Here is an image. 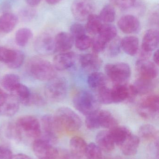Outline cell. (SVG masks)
I'll return each instance as SVG.
<instances>
[{
    "mask_svg": "<svg viewBox=\"0 0 159 159\" xmlns=\"http://www.w3.org/2000/svg\"><path fill=\"white\" fill-rule=\"evenodd\" d=\"M27 70L33 78L41 81H49L56 77V70L53 64L41 58H32L27 64Z\"/></svg>",
    "mask_w": 159,
    "mask_h": 159,
    "instance_id": "6da1fadb",
    "label": "cell"
},
{
    "mask_svg": "<svg viewBox=\"0 0 159 159\" xmlns=\"http://www.w3.org/2000/svg\"><path fill=\"white\" fill-rule=\"evenodd\" d=\"M59 132L62 130L75 131L80 129L82 121L80 116L71 108L61 107L56 111L55 116Z\"/></svg>",
    "mask_w": 159,
    "mask_h": 159,
    "instance_id": "7a4b0ae2",
    "label": "cell"
},
{
    "mask_svg": "<svg viewBox=\"0 0 159 159\" xmlns=\"http://www.w3.org/2000/svg\"><path fill=\"white\" fill-rule=\"evenodd\" d=\"M73 104L75 108L86 116L100 110V104L97 97L87 90L78 92L74 96Z\"/></svg>",
    "mask_w": 159,
    "mask_h": 159,
    "instance_id": "3957f363",
    "label": "cell"
},
{
    "mask_svg": "<svg viewBox=\"0 0 159 159\" xmlns=\"http://www.w3.org/2000/svg\"><path fill=\"white\" fill-rule=\"evenodd\" d=\"M68 89L69 85L66 78L56 76L48 81L45 87V93L51 102H59L66 98Z\"/></svg>",
    "mask_w": 159,
    "mask_h": 159,
    "instance_id": "277c9868",
    "label": "cell"
},
{
    "mask_svg": "<svg viewBox=\"0 0 159 159\" xmlns=\"http://www.w3.org/2000/svg\"><path fill=\"white\" fill-rule=\"evenodd\" d=\"M105 71L106 76L115 85L126 84L131 75L130 67L124 62L106 64Z\"/></svg>",
    "mask_w": 159,
    "mask_h": 159,
    "instance_id": "5b68a950",
    "label": "cell"
},
{
    "mask_svg": "<svg viewBox=\"0 0 159 159\" xmlns=\"http://www.w3.org/2000/svg\"><path fill=\"white\" fill-rule=\"evenodd\" d=\"M137 110L139 115L145 119L157 117L159 110L158 95L149 94L145 95L139 102Z\"/></svg>",
    "mask_w": 159,
    "mask_h": 159,
    "instance_id": "8992f818",
    "label": "cell"
},
{
    "mask_svg": "<svg viewBox=\"0 0 159 159\" xmlns=\"http://www.w3.org/2000/svg\"><path fill=\"white\" fill-rule=\"evenodd\" d=\"M16 125L21 134L30 138H39L42 134L41 124L35 117L32 116H25L18 119Z\"/></svg>",
    "mask_w": 159,
    "mask_h": 159,
    "instance_id": "52a82bcc",
    "label": "cell"
},
{
    "mask_svg": "<svg viewBox=\"0 0 159 159\" xmlns=\"http://www.w3.org/2000/svg\"><path fill=\"white\" fill-rule=\"evenodd\" d=\"M24 60L25 55L22 51L0 47V62L4 63L8 68L11 69L20 68Z\"/></svg>",
    "mask_w": 159,
    "mask_h": 159,
    "instance_id": "ba28073f",
    "label": "cell"
},
{
    "mask_svg": "<svg viewBox=\"0 0 159 159\" xmlns=\"http://www.w3.org/2000/svg\"><path fill=\"white\" fill-rule=\"evenodd\" d=\"M95 4L93 0H74L71 6V11L74 18L84 21L93 14Z\"/></svg>",
    "mask_w": 159,
    "mask_h": 159,
    "instance_id": "9c48e42d",
    "label": "cell"
},
{
    "mask_svg": "<svg viewBox=\"0 0 159 159\" xmlns=\"http://www.w3.org/2000/svg\"><path fill=\"white\" fill-rule=\"evenodd\" d=\"M34 153L39 159H57L59 151L53 145L41 138L35 139L33 143Z\"/></svg>",
    "mask_w": 159,
    "mask_h": 159,
    "instance_id": "30bf717a",
    "label": "cell"
},
{
    "mask_svg": "<svg viewBox=\"0 0 159 159\" xmlns=\"http://www.w3.org/2000/svg\"><path fill=\"white\" fill-rule=\"evenodd\" d=\"M135 70L138 78L155 80L158 75L157 65L148 60H138L136 61Z\"/></svg>",
    "mask_w": 159,
    "mask_h": 159,
    "instance_id": "8fae6325",
    "label": "cell"
},
{
    "mask_svg": "<svg viewBox=\"0 0 159 159\" xmlns=\"http://www.w3.org/2000/svg\"><path fill=\"white\" fill-rule=\"evenodd\" d=\"M112 100L114 103H119L126 100H132L137 96L132 85L117 84L111 89Z\"/></svg>",
    "mask_w": 159,
    "mask_h": 159,
    "instance_id": "7c38bea8",
    "label": "cell"
},
{
    "mask_svg": "<svg viewBox=\"0 0 159 159\" xmlns=\"http://www.w3.org/2000/svg\"><path fill=\"white\" fill-rule=\"evenodd\" d=\"M34 48L37 53L42 56L52 55L56 52L54 38L49 34H43L35 40Z\"/></svg>",
    "mask_w": 159,
    "mask_h": 159,
    "instance_id": "4fadbf2b",
    "label": "cell"
},
{
    "mask_svg": "<svg viewBox=\"0 0 159 159\" xmlns=\"http://www.w3.org/2000/svg\"><path fill=\"white\" fill-rule=\"evenodd\" d=\"M76 60V55L74 52H63L54 57L53 65L57 70H65L71 68L75 63Z\"/></svg>",
    "mask_w": 159,
    "mask_h": 159,
    "instance_id": "5bb4252c",
    "label": "cell"
},
{
    "mask_svg": "<svg viewBox=\"0 0 159 159\" xmlns=\"http://www.w3.org/2000/svg\"><path fill=\"white\" fill-rule=\"evenodd\" d=\"M79 63L86 71L92 73L97 72L101 68L102 61L97 54L88 53L80 56Z\"/></svg>",
    "mask_w": 159,
    "mask_h": 159,
    "instance_id": "9a60e30c",
    "label": "cell"
},
{
    "mask_svg": "<svg viewBox=\"0 0 159 159\" xmlns=\"http://www.w3.org/2000/svg\"><path fill=\"white\" fill-rule=\"evenodd\" d=\"M117 24L120 30L127 34L137 33L140 29V21L136 17L133 15L123 16L119 19Z\"/></svg>",
    "mask_w": 159,
    "mask_h": 159,
    "instance_id": "2e32d148",
    "label": "cell"
},
{
    "mask_svg": "<svg viewBox=\"0 0 159 159\" xmlns=\"http://www.w3.org/2000/svg\"><path fill=\"white\" fill-rule=\"evenodd\" d=\"M159 42L158 31L156 29L147 30L143 37L141 49L151 53L157 48Z\"/></svg>",
    "mask_w": 159,
    "mask_h": 159,
    "instance_id": "e0dca14e",
    "label": "cell"
},
{
    "mask_svg": "<svg viewBox=\"0 0 159 159\" xmlns=\"http://www.w3.org/2000/svg\"><path fill=\"white\" fill-rule=\"evenodd\" d=\"M56 52H67L72 48L74 43V38L70 33L61 32L54 38Z\"/></svg>",
    "mask_w": 159,
    "mask_h": 159,
    "instance_id": "ac0fdd59",
    "label": "cell"
},
{
    "mask_svg": "<svg viewBox=\"0 0 159 159\" xmlns=\"http://www.w3.org/2000/svg\"><path fill=\"white\" fill-rule=\"evenodd\" d=\"M156 79L138 78L133 85L136 95H146L150 94L157 86Z\"/></svg>",
    "mask_w": 159,
    "mask_h": 159,
    "instance_id": "d6986e66",
    "label": "cell"
},
{
    "mask_svg": "<svg viewBox=\"0 0 159 159\" xmlns=\"http://www.w3.org/2000/svg\"><path fill=\"white\" fill-rule=\"evenodd\" d=\"M19 109V102L11 95H7L6 99L0 106V115L11 117L16 114Z\"/></svg>",
    "mask_w": 159,
    "mask_h": 159,
    "instance_id": "ffe728a7",
    "label": "cell"
},
{
    "mask_svg": "<svg viewBox=\"0 0 159 159\" xmlns=\"http://www.w3.org/2000/svg\"><path fill=\"white\" fill-rule=\"evenodd\" d=\"M97 115L100 128L111 129L118 126L117 120L109 111L99 110L97 111Z\"/></svg>",
    "mask_w": 159,
    "mask_h": 159,
    "instance_id": "44dd1931",
    "label": "cell"
},
{
    "mask_svg": "<svg viewBox=\"0 0 159 159\" xmlns=\"http://www.w3.org/2000/svg\"><path fill=\"white\" fill-rule=\"evenodd\" d=\"M18 20V17L14 13H4L0 17V30L4 33H9L17 25Z\"/></svg>",
    "mask_w": 159,
    "mask_h": 159,
    "instance_id": "7402d4cb",
    "label": "cell"
},
{
    "mask_svg": "<svg viewBox=\"0 0 159 159\" xmlns=\"http://www.w3.org/2000/svg\"><path fill=\"white\" fill-rule=\"evenodd\" d=\"M96 144L101 150L105 152L113 151L115 148V143L111 137L109 131L100 132L96 136Z\"/></svg>",
    "mask_w": 159,
    "mask_h": 159,
    "instance_id": "603a6c76",
    "label": "cell"
},
{
    "mask_svg": "<svg viewBox=\"0 0 159 159\" xmlns=\"http://www.w3.org/2000/svg\"><path fill=\"white\" fill-rule=\"evenodd\" d=\"M140 143V139L139 137L132 133L119 147L121 152L125 156H134L137 153Z\"/></svg>",
    "mask_w": 159,
    "mask_h": 159,
    "instance_id": "cb8c5ba5",
    "label": "cell"
},
{
    "mask_svg": "<svg viewBox=\"0 0 159 159\" xmlns=\"http://www.w3.org/2000/svg\"><path fill=\"white\" fill-rule=\"evenodd\" d=\"M10 95L15 97L19 103L24 105H29L31 92L25 85L19 83L10 92Z\"/></svg>",
    "mask_w": 159,
    "mask_h": 159,
    "instance_id": "d4e9b609",
    "label": "cell"
},
{
    "mask_svg": "<svg viewBox=\"0 0 159 159\" xmlns=\"http://www.w3.org/2000/svg\"><path fill=\"white\" fill-rule=\"evenodd\" d=\"M109 131L115 145L119 147L132 134L129 128L124 126H116L109 129Z\"/></svg>",
    "mask_w": 159,
    "mask_h": 159,
    "instance_id": "484cf974",
    "label": "cell"
},
{
    "mask_svg": "<svg viewBox=\"0 0 159 159\" xmlns=\"http://www.w3.org/2000/svg\"><path fill=\"white\" fill-rule=\"evenodd\" d=\"M121 48L129 56H134L139 49V40L134 36H128L121 40Z\"/></svg>",
    "mask_w": 159,
    "mask_h": 159,
    "instance_id": "4316f807",
    "label": "cell"
},
{
    "mask_svg": "<svg viewBox=\"0 0 159 159\" xmlns=\"http://www.w3.org/2000/svg\"><path fill=\"white\" fill-rule=\"evenodd\" d=\"M70 148L73 156L77 158L85 156L87 144L85 140L79 136H74L70 142Z\"/></svg>",
    "mask_w": 159,
    "mask_h": 159,
    "instance_id": "83f0119b",
    "label": "cell"
},
{
    "mask_svg": "<svg viewBox=\"0 0 159 159\" xmlns=\"http://www.w3.org/2000/svg\"><path fill=\"white\" fill-rule=\"evenodd\" d=\"M138 135L140 139L145 141H156L158 139V130L153 125L145 124L139 128Z\"/></svg>",
    "mask_w": 159,
    "mask_h": 159,
    "instance_id": "f1b7e54d",
    "label": "cell"
},
{
    "mask_svg": "<svg viewBox=\"0 0 159 159\" xmlns=\"http://www.w3.org/2000/svg\"><path fill=\"white\" fill-rule=\"evenodd\" d=\"M116 28L111 24H103L99 33L96 36L102 41L108 44L111 41L117 37Z\"/></svg>",
    "mask_w": 159,
    "mask_h": 159,
    "instance_id": "f546056e",
    "label": "cell"
},
{
    "mask_svg": "<svg viewBox=\"0 0 159 159\" xmlns=\"http://www.w3.org/2000/svg\"><path fill=\"white\" fill-rule=\"evenodd\" d=\"M87 83L91 89L98 91L107 86V80L104 74L101 72H94L91 73L88 77Z\"/></svg>",
    "mask_w": 159,
    "mask_h": 159,
    "instance_id": "4dcf8cb0",
    "label": "cell"
},
{
    "mask_svg": "<svg viewBox=\"0 0 159 159\" xmlns=\"http://www.w3.org/2000/svg\"><path fill=\"white\" fill-rule=\"evenodd\" d=\"M87 20V24L85 26L87 32L91 35H97L103 24L99 16L92 14Z\"/></svg>",
    "mask_w": 159,
    "mask_h": 159,
    "instance_id": "1f68e13d",
    "label": "cell"
},
{
    "mask_svg": "<svg viewBox=\"0 0 159 159\" xmlns=\"http://www.w3.org/2000/svg\"><path fill=\"white\" fill-rule=\"evenodd\" d=\"M33 32L30 29L27 28L19 29L15 34V41L18 46L21 47L28 44L32 38Z\"/></svg>",
    "mask_w": 159,
    "mask_h": 159,
    "instance_id": "d6a6232c",
    "label": "cell"
},
{
    "mask_svg": "<svg viewBox=\"0 0 159 159\" xmlns=\"http://www.w3.org/2000/svg\"><path fill=\"white\" fill-rule=\"evenodd\" d=\"M42 126L44 132L57 134L59 132L54 116L45 115L42 118Z\"/></svg>",
    "mask_w": 159,
    "mask_h": 159,
    "instance_id": "836d02e7",
    "label": "cell"
},
{
    "mask_svg": "<svg viewBox=\"0 0 159 159\" xmlns=\"http://www.w3.org/2000/svg\"><path fill=\"white\" fill-rule=\"evenodd\" d=\"M20 83L19 77L14 74H7L1 80V85L6 90L10 92L17 85Z\"/></svg>",
    "mask_w": 159,
    "mask_h": 159,
    "instance_id": "e575fe53",
    "label": "cell"
},
{
    "mask_svg": "<svg viewBox=\"0 0 159 159\" xmlns=\"http://www.w3.org/2000/svg\"><path fill=\"white\" fill-rule=\"evenodd\" d=\"M99 17L102 21L105 23L113 22L115 18V11L113 6L108 4L104 7L101 10Z\"/></svg>",
    "mask_w": 159,
    "mask_h": 159,
    "instance_id": "d590c367",
    "label": "cell"
},
{
    "mask_svg": "<svg viewBox=\"0 0 159 159\" xmlns=\"http://www.w3.org/2000/svg\"><path fill=\"white\" fill-rule=\"evenodd\" d=\"M7 138L15 142H20L22 138V134L15 123H9L5 129Z\"/></svg>",
    "mask_w": 159,
    "mask_h": 159,
    "instance_id": "8d00e7d4",
    "label": "cell"
},
{
    "mask_svg": "<svg viewBox=\"0 0 159 159\" xmlns=\"http://www.w3.org/2000/svg\"><path fill=\"white\" fill-rule=\"evenodd\" d=\"M85 156L87 159H101L102 151L96 143H91L87 144Z\"/></svg>",
    "mask_w": 159,
    "mask_h": 159,
    "instance_id": "74e56055",
    "label": "cell"
},
{
    "mask_svg": "<svg viewBox=\"0 0 159 159\" xmlns=\"http://www.w3.org/2000/svg\"><path fill=\"white\" fill-rule=\"evenodd\" d=\"M97 99L100 103L105 105L113 103L111 89L105 86L97 91Z\"/></svg>",
    "mask_w": 159,
    "mask_h": 159,
    "instance_id": "f35d334b",
    "label": "cell"
},
{
    "mask_svg": "<svg viewBox=\"0 0 159 159\" xmlns=\"http://www.w3.org/2000/svg\"><path fill=\"white\" fill-rule=\"evenodd\" d=\"M92 39L88 35L80 36L74 39L76 47L80 51H84L91 47Z\"/></svg>",
    "mask_w": 159,
    "mask_h": 159,
    "instance_id": "ab89813d",
    "label": "cell"
},
{
    "mask_svg": "<svg viewBox=\"0 0 159 159\" xmlns=\"http://www.w3.org/2000/svg\"><path fill=\"white\" fill-rule=\"evenodd\" d=\"M108 44V55L111 57H117L121 50V40L116 37Z\"/></svg>",
    "mask_w": 159,
    "mask_h": 159,
    "instance_id": "60d3db41",
    "label": "cell"
},
{
    "mask_svg": "<svg viewBox=\"0 0 159 159\" xmlns=\"http://www.w3.org/2000/svg\"><path fill=\"white\" fill-rule=\"evenodd\" d=\"M36 10L31 7H23L19 12V16L21 20L24 21H30L36 16Z\"/></svg>",
    "mask_w": 159,
    "mask_h": 159,
    "instance_id": "b9f144b4",
    "label": "cell"
},
{
    "mask_svg": "<svg viewBox=\"0 0 159 159\" xmlns=\"http://www.w3.org/2000/svg\"><path fill=\"white\" fill-rule=\"evenodd\" d=\"M71 34L74 38H78L86 34V27L80 23H73L70 27Z\"/></svg>",
    "mask_w": 159,
    "mask_h": 159,
    "instance_id": "7bdbcfd3",
    "label": "cell"
},
{
    "mask_svg": "<svg viewBox=\"0 0 159 159\" xmlns=\"http://www.w3.org/2000/svg\"><path fill=\"white\" fill-rule=\"evenodd\" d=\"M97 111L91 115L87 116L85 123L86 127L89 129L94 130L100 128L97 119Z\"/></svg>",
    "mask_w": 159,
    "mask_h": 159,
    "instance_id": "ee69618b",
    "label": "cell"
},
{
    "mask_svg": "<svg viewBox=\"0 0 159 159\" xmlns=\"http://www.w3.org/2000/svg\"><path fill=\"white\" fill-rule=\"evenodd\" d=\"M107 46V44L102 41L97 36L92 39L91 47L93 52L95 54L103 52L106 48Z\"/></svg>",
    "mask_w": 159,
    "mask_h": 159,
    "instance_id": "f6af8a7d",
    "label": "cell"
},
{
    "mask_svg": "<svg viewBox=\"0 0 159 159\" xmlns=\"http://www.w3.org/2000/svg\"><path fill=\"white\" fill-rule=\"evenodd\" d=\"M46 104V102L43 96L36 93H31L29 105L36 106H43Z\"/></svg>",
    "mask_w": 159,
    "mask_h": 159,
    "instance_id": "bcb514c9",
    "label": "cell"
},
{
    "mask_svg": "<svg viewBox=\"0 0 159 159\" xmlns=\"http://www.w3.org/2000/svg\"><path fill=\"white\" fill-rule=\"evenodd\" d=\"M110 2L119 8L127 9L130 8L134 5L135 0H110Z\"/></svg>",
    "mask_w": 159,
    "mask_h": 159,
    "instance_id": "7dc6e473",
    "label": "cell"
},
{
    "mask_svg": "<svg viewBox=\"0 0 159 159\" xmlns=\"http://www.w3.org/2000/svg\"><path fill=\"white\" fill-rule=\"evenodd\" d=\"M13 156L12 151L8 148L0 146V159H11Z\"/></svg>",
    "mask_w": 159,
    "mask_h": 159,
    "instance_id": "c3c4849f",
    "label": "cell"
},
{
    "mask_svg": "<svg viewBox=\"0 0 159 159\" xmlns=\"http://www.w3.org/2000/svg\"><path fill=\"white\" fill-rule=\"evenodd\" d=\"M25 1L29 6L34 7L38 5L42 0H25Z\"/></svg>",
    "mask_w": 159,
    "mask_h": 159,
    "instance_id": "681fc988",
    "label": "cell"
},
{
    "mask_svg": "<svg viewBox=\"0 0 159 159\" xmlns=\"http://www.w3.org/2000/svg\"><path fill=\"white\" fill-rule=\"evenodd\" d=\"M11 159H31V158L27 155L20 154L13 156Z\"/></svg>",
    "mask_w": 159,
    "mask_h": 159,
    "instance_id": "f907efd6",
    "label": "cell"
},
{
    "mask_svg": "<svg viewBox=\"0 0 159 159\" xmlns=\"http://www.w3.org/2000/svg\"><path fill=\"white\" fill-rule=\"evenodd\" d=\"M153 60H154V63L156 65L158 66L159 65V50L157 49L153 55Z\"/></svg>",
    "mask_w": 159,
    "mask_h": 159,
    "instance_id": "816d5d0a",
    "label": "cell"
},
{
    "mask_svg": "<svg viewBox=\"0 0 159 159\" xmlns=\"http://www.w3.org/2000/svg\"><path fill=\"white\" fill-rule=\"evenodd\" d=\"M61 1L62 0H45L46 2L48 4L51 5L57 4Z\"/></svg>",
    "mask_w": 159,
    "mask_h": 159,
    "instance_id": "f5cc1de1",
    "label": "cell"
}]
</instances>
